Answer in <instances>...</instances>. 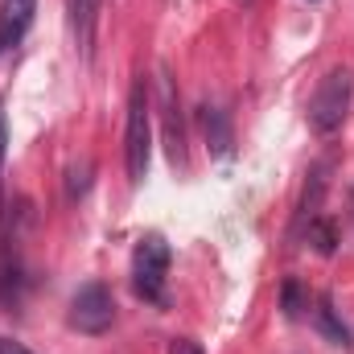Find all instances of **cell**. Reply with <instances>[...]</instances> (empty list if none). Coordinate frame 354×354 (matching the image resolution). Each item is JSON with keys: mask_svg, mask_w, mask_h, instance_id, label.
<instances>
[{"mask_svg": "<svg viewBox=\"0 0 354 354\" xmlns=\"http://www.w3.org/2000/svg\"><path fill=\"white\" fill-rule=\"evenodd\" d=\"M149 157H153V103H149L145 79H136L128 91V124H124V169L132 185L145 181Z\"/></svg>", "mask_w": 354, "mask_h": 354, "instance_id": "cell-1", "label": "cell"}, {"mask_svg": "<svg viewBox=\"0 0 354 354\" xmlns=\"http://www.w3.org/2000/svg\"><path fill=\"white\" fill-rule=\"evenodd\" d=\"M351 99H354V75L346 66H334L309 99V128L317 136H334L351 115Z\"/></svg>", "mask_w": 354, "mask_h": 354, "instance_id": "cell-2", "label": "cell"}, {"mask_svg": "<svg viewBox=\"0 0 354 354\" xmlns=\"http://www.w3.org/2000/svg\"><path fill=\"white\" fill-rule=\"evenodd\" d=\"M165 280H169V243L161 235H145L132 252V288L136 297L165 305Z\"/></svg>", "mask_w": 354, "mask_h": 354, "instance_id": "cell-3", "label": "cell"}, {"mask_svg": "<svg viewBox=\"0 0 354 354\" xmlns=\"http://www.w3.org/2000/svg\"><path fill=\"white\" fill-rule=\"evenodd\" d=\"M66 322H71V330L91 334V338L107 334L111 322H115V297H111V288L99 284V280L83 284V288L71 297V313H66Z\"/></svg>", "mask_w": 354, "mask_h": 354, "instance_id": "cell-4", "label": "cell"}, {"mask_svg": "<svg viewBox=\"0 0 354 354\" xmlns=\"http://www.w3.org/2000/svg\"><path fill=\"white\" fill-rule=\"evenodd\" d=\"M157 91H161V115H165V145H169V161L177 169H185V136H181V103H177V91L169 71H161L157 79Z\"/></svg>", "mask_w": 354, "mask_h": 354, "instance_id": "cell-5", "label": "cell"}, {"mask_svg": "<svg viewBox=\"0 0 354 354\" xmlns=\"http://www.w3.org/2000/svg\"><path fill=\"white\" fill-rule=\"evenodd\" d=\"M33 12H37V0H4V8H0V41H4V50L17 46L29 33Z\"/></svg>", "mask_w": 354, "mask_h": 354, "instance_id": "cell-6", "label": "cell"}, {"mask_svg": "<svg viewBox=\"0 0 354 354\" xmlns=\"http://www.w3.org/2000/svg\"><path fill=\"white\" fill-rule=\"evenodd\" d=\"M71 8V33L75 46L83 50V58H91V41H95V17H99V0H66Z\"/></svg>", "mask_w": 354, "mask_h": 354, "instance_id": "cell-7", "label": "cell"}, {"mask_svg": "<svg viewBox=\"0 0 354 354\" xmlns=\"http://www.w3.org/2000/svg\"><path fill=\"white\" fill-rule=\"evenodd\" d=\"M313 322H317V330H322V338H326L330 346H346V342H351V334H346V326L338 322V313H334V301H330V297H322V301H317Z\"/></svg>", "mask_w": 354, "mask_h": 354, "instance_id": "cell-8", "label": "cell"}, {"mask_svg": "<svg viewBox=\"0 0 354 354\" xmlns=\"http://www.w3.org/2000/svg\"><path fill=\"white\" fill-rule=\"evenodd\" d=\"M309 243H313L317 256H334V248H338V231H334V223H326V218H309Z\"/></svg>", "mask_w": 354, "mask_h": 354, "instance_id": "cell-9", "label": "cell"}, {"mask_svg": "<svg viewBox=\"0 0 354 354\" xmlns=\"http://www.w3.org/2000/svg\"><path fill=\"white\" fill-rule=\"evenodd\" d=\"M280 309H284V317L288 322H297L309 305H305V297H301V284L297 280H284V288H280Z\"/></svg>", "mask_w": 354, "mask_h": 354, "instance_id": "cell-10", "label": "cell"}, {"mask_svg": "<svg viewBox=\"0 0 354 354\" xmlns=\"http://www.w3.org/2000/svg\"><path fill=\"white\" fill-rule=\"evenodd\" d=\"M206 132H210V145H214L218 153L231 149V132H227V120H223L218 111H206Z\"/></svg>", "mask_w": 354, "mask_h": 354, "instance_id": "cell-11", "label": "cell"}, {"mask_svg": "<svg viewBox=\"0 0 354 354\" xmlns=\"http://www.w3.org/2000/svg\"><path fill=\"white\" fill-rule=\"evenodd\" d=\"M165 354H202V346H198L194 338H174V342H169V351H165Z\"/></svg>", "mask_w": 354, "mask_h": 354, "instance_id": "cell-12", "label": "cell"}, {"mask_svg": "<svg viewBox=\"0 0 354 354\" xmlns=\"http://www.w3.org/2000/svg\"><path fill=\"white\" fill-rule=\"evenodd\" d=\"M0 354H33V351H25V346L12 342V338H0Z\"/></svg>", "mask_w": 354, "mask_h": 354, "instance_id": "cell-13", "label": "cell"}, {"mask_svg": "<svg viewBox=\"0 0 354 354\" xmlns=\"http://www.w3.org/2000/svg\"><path fill=\"white\" fill-rule=\"evenodd\" d=\"M4 145H8V128H4V111H0V174H4Z\"/></svg>", "mask_w": 354, "mask_h": 354, "instance_id": "cell-14", "label": "cell"}, {"mask_svg": "<svg viewBox=\"0 0 354 354\" xmlns=\"http://www.w3.org/2000/svg\"><path fill=\"white\" fill-rule=\"evenodd\" d=\"M0 50H4V41H0Z\"/></svg>", "mask_w": 354, "mask_h": 354, "instance_id": "cell-15", "label": "cell"}]
</instances>
